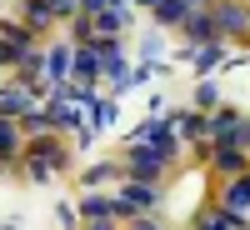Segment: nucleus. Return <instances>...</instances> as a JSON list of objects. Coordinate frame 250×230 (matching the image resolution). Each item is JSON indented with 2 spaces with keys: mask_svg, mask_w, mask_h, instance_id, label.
<instances>
[{
  "mask_svg": "<svg viewBox=\"0 0 250 230\" xmlns=\"http://www.w3.org/2000/svg\"><path fill=\"white\" fill-rule=\"evenodd\" d=\"M75 170V145L60 135V130H35L20 145V175L30 185H50L55 175H70Z\"/></svg>",
  "mask_w": 250,
  "mask_h": 230,
  "instance_id": "nucleus-1",
  "label": "nucleus"
},
{
  "mask_svg": "<svg viewBox=\"0 0 250 230\" xmlns=\"http://www.w3.org/2000/svg\"><path fill=\"white\" fill-rule=\"evenodd\" d=\"M175 165H180V155L175 150H160V145H150V140H125V150H120V170L130 180L165 185V175H170Z\"/></svg>",
  "mask_w": 250,
  "mask_h": 230,
  "instance_id": "nucleus-2",
  "label": "nucleus"
},
{
  "mask_svg": "<svg viewBox=\"0 0 250 230\" xmlns=\"http://www.w3.org/2000/svg\"><path fill=\"white\" fill-rule=\"evenodd\" d=\"M205 140L210 145H240V150H250V115L240 105H220L205 110Z\"/></svg>",
  "mask_w": 250,
  "mask_h": 230,
  "instance_id": "nucleus-3",
  "label": "nucleus"
},
{
  "mask_svg": "<svg viewBox=\"0 0 250 230\" xmlns=\"http://www.w3.org/2000/svg\"><path fill=\"white\" fill-rule=\"evenodd\" d=\"M110 195H115V205H120V220L150 215V210H160V205H165V190H160V185H150V180H130V175H120V180L110 185Z\"/></svg>",
  "mask_w": 250,
  "mask_h": 230,
  "instance_id": "nucleus-4",
  "label": "nucleus"
},
{
  "mask_svg": "<svg viewBox=\"0 0 250 230\" xmlns=\"http://www.w3.org/2000/svg\"><path fill=\"white\" fill-rule=\"evenodd\" d=\"M95 60H100V85L110 95H125V75H130V50H125V40L95 35Z\"/></svg>",
  "mask_w": 250,
  "mask_h": 230,
  "instance_id": "nucleus-5",
  "label": "nucleus"
},
{
  "mask_svg": "<svg viewBox=\"0 0 250 230\" xmlns=\"http://www.w3.org/2000/svg\"><path fill=\"white\" fill-rule=\"evenodd\" d=\"M210 15H215V35L225 45H250V20L240 0H210Z\"/></svg>",
  "mask_w": 250,
  "mask_h": 230,
  "instance_id": "nucleus-6",
  "label": "nucleus"
},
{
  "mask_svg": "<svg viewBox=\"0 0 250 230\" xmlns=\"http://www.w3.org/2000/svg\"><path fill=\"white\" fill-rule=\"evenodd\" d=\"M30 45H40V40H35L25 25H20L15 15H5V20H0V70H15V60L25 55Z\"/></svg>",
  "mask_w": 250,
  "mask_h": 230,
  "instance_id": "nucleus-7",
  "label": "nucleus"
},
{
  "mask_svg": "<svg viewBox=\"0 0 250 230\" xmlns=\"http://www.w3.org/2000/svg\"><path fill=\"white\" fill-rule=\"evenodd\" d=\"M15 20H20L35 40H45L50 30H60V15H55L50 0H20V5H15Z\"/></svg>",
  "mask_w": 250,
  "mask_h": 230,
  "instance_id": "nucleus-8",
  "label": "nucleus"
},
{
  "mask_svg": "<svg viewBox=\"0 0 250 230\" xmlns=\"http://www.w3.org/2000/svg\"><path fill=\"white\" fill-rule=\"evenodd\" d=\"M215 205L250 220V170H240V175H230V180H215Z\"/></svg>",
  "mask_w": 250,
  "mask_h": 230,
  "instance_id": "nucleus-9",
  "label": "nucleus"
},
{
  "mask_svg": "<svg viewBox=\"0 0 250 230\" xmlns=\"http://www.w3.org/2000/svg\"><path fill=\"white\" fill-rule=\"evenodd\" d=\"M40 55H45V90L55 95L70 80V40H40Z\"/></svg>",
  "mask_w": 250,
  "mask_h": 230,
  "instance_id": "nucleus-10",
  "label": "nucleus"
},
{
  "mask_svg": "<svg viewBox=\"0 0 250 230\" xmlns=\"http://www.w3.org/2000/svg\"><path fill=\"white\" fill-rule=\"evenodd\" d=\"M205 170H210V180H230V175L250 170V150H240V145H210Z\"/></svg>",
  "mask_w": 250,
  "mask_h": 230,
  "instance_id": "nucleus-11",
  "label": "nucleus"
},
{
  "mask_svg": "<svg viewBox=\"0 0 250 230\" xmlns=\"http://www.w3.org/2000/svg\"><path fill=\"white\" fill-rule=\"evenodd\" d=\"M165 125H170V135H175L180 145H195V140H205V110H195V105L165 110Z\"/></svg>",
  "mask_w": 250,
  "mask_h": 230,
  "instance_id": "nucleus-12",
  "label": "nucleus"
},
{
  "mask_svg": "<svg viewBox=\"0 0 250 230\" xmlns=\"http://www.w3.org/2000/svg\"><path fill=\"white\" fill-rule=\"evenodd\" d=\"M40 105V95L25 85V80H0V115H10V120H20V115H25V110H35Z\"/></svg>",
  "mask_w": 250,
  "mask_h": 230,
  "instance_id": "nucleus-13",
  "label": "nucleus"
},
{
  "mask_svg": "<svg viewBox=\"0 0 250 230\" xmlns=\"http://www.w3.org/2000/svg\"><path fill=\"white\" fill-rule=\"evenodd\" d=\"M90 20H95V35L125 40V30H130V0H110V5H100Z\"/></svg>",
  "mask_w": 250,
  "mask_h": 230,
  "instance_id": "nucleus-14",
  "label": "nucleus"
},
{
  "mask_svg": "<svg viewBox=\"0 0 250 230\" xmlns=\"http://www.w3.org/2000/svg\"><path fill=\"white\" fill-rule=\"evenodd\" d=\"M20 145H25L20 120L0 115V175H15V170H20Z\"/></svg>",
  "mask_w": 250,
  "mask_h": 230,
  "instance_id": "nucleus-15",
  "label": "nucleus"
},
{
  "mask_svg": "<svg viewBox=\"0 0 250 230\" xmlns=\"http://www.w3.org/2000/svg\"><path fill=\"white\" fill-rule=\"evenodd\" d=\"M185 60H190L195 75H215L225 60H230V45H225V40H205V45H190V50H185Z\"/></svg>",
  "mask_w": 250,
  "mask_h": 230,
  "instance_id": "nucleus-16",
  "label": "nucleus"
},
{
  "mask_svg": "<svg viewBox=\"0 0 250 230\" xmlns=\"http://www.w3.org/2000/svg\"><path fill=\"white\" fill-rule=\"evenodd\" d=\"M75 215H80V220H120V205H115L110 190H80Z\"/></svg>",
  "mask_w": 250,
  "mask_h": 230,
  "instance_id": "nucleus-17",
  "label": "nucleus"
},
{
  "mask_svg": "<svg viewBox=\"0 0 250 230\" xmlns=\"http://www.w3.org/2000/svg\"><path fill=\"white\" fill-rule=\"evenodd\" d=\"M175 30H180V40H185V50H190V45H205V40H220V35H215V15H210V5H205V10H190Z\"/></svg>",
  "mask_w": 250,
  "mask_h": 230,
  "instance_id": "nucleus-18",
  "label": "nucleus"
},
{
  "mask_svg": "<svg viewBox=\"0 0 250 230\" xmlns=\"http://www.w3.org/2000/svg\"><path fill=\"white\" fill-rule=\"evenodd\" d=\"M120 175H125V170H120V155H115V160L105 155V160H95V165L80 170V190H110Z\"/></svg>",
  "mask_w": 250,
  "mask_h": 230,
  "instance_id": "nucleus-19",
  "label": "nucleus"
},
{
  "mask_svg": "<svg viewBox=\"0 0 250 230\" xmlns=\"http://www.w3.org/2000/svg\"><path fill=\"white\" fill-rule=\"evenodd\" d=\"M195 230H250V220L220 210V205L210 200V205H200V210H195Z\"/></svg>",
  "mask_w": 250,
  "mask_h": 230,
  "instance_id": "nucleus-20",
  "label": "nucleus"
},
{
  "mask_svg": "<svg viewBox=\"0 0 250 230\" xmlns=\"http://www.w3.org/2000/svg\"><path fill=\"white\" fill-rule=\"evenodd\" d=\"M140 5L150 10V20H155L160 30H175L180 20L190 15V0H140Z\"/></svg>",
  "mask_w": 250,
  "mask_h": 230,
  "instance_id": "nucleus-21",
  "label": "nucleus"
},
{
  "mask_svg": "<svg viewBox=\"0 0 250 230\" xmlns=\"http://www.w3.org/2000/svg\"><path fill=\"white\" fill-rule=\"evenodd\" d=\"M70 80H95L100 85V60H95V40L70 45Z\"/></svg>",
  "mask_w": 250,
  "mask_h": 230,
  "instance_id": "nucleus-22",
  "label": "nucleus"
},
{
  "mask_svg": "<svg viewBox=\"0 0 250 230\" xmlns=\"http://www.w3.org/2000/svg\"><path fill=\"white\" fill-rule=\"evenodd\" d=\"M115 120H120V105H115V95H95V100H90V130L100 135V130H110Z\"/></svg>",
  "mask_w": 250,
  "mask_h": 230,
  "instance_id": "nucleus-23",
  "label": "nucleus"
},
{
  "mask_svg": "<svg viewBox=\"0 0 250 230\" xmlns=\"http://www.w3.org/2000/svg\"><path fill=\"white\" fill-rule=\"evenodd\" d=\"M220 100H225L220 80H215V75H200V80H195V95H190V105H195V110H215Z\"/></svg>",
  "mask_w": 250,
  "mask_h": 230,
  "instance_id": "nucleus-24",
  "label": "nucleus"
},
{
  "mask_svg": "<svg viewBox=\"0 0 250 230\" xmlns=\"http://www.w3.org/2000/svg\"><path fill=\"white\" fill-rule=\"evenodd\" d=\"M120 230H165V220H160V210H150V215H130V220H120Z\"/></svg>",
  "mask_w": 250,
  "mask_h": 230,
  "instance_id": "nucleus-25",
  "label": "nucleus"
},
{
  "mask_svg": "<svg viewBox=\"0 0 250 230\" xmlns=\"http://www.w3.org/2000/svg\"><path fill=\"white\" fill-rule=\"evenodd\" d=\"M160 55H165V40H160V25H155L150 35L140 40V60H160Z\"/></svg>",
  "mask_w": 250,
  "mask_h": 230,
  "instance_id": "nucleus-26",
  "label": "nucleus"
},
{
  "mask_svg": "<svg viewBox=\"0 0 250 230\" xmlns=\"http://www.w3.org/2000/svg\"><path fill=\"white\" fill-rule=\"evenodd\" d=\"M55 220L65 225V230H75V225H80V215H75V205H55Z\"/></svg>",
  "mask_w": 250,
  "mask_h": 230,
  "instance_id": "nucleus-27",
  "label": "nucleus"
},
{
  "mask_svg": "<svg viewBox=\"0 0 250 230\" xmlns=\"http://www.w3.org/2000/svg\"><path fill=\"white\" fill-rule=\"evenodd\" d=\"M50 5H55V15H60V25H65V20L80 10V0H50Z\"/></svg>",
  "mask_w": 250,
  "mask_h": 230,
  "instance_id": "nucleus-28",
  "label": "nucleus"
},
{
  "mask_svg": "<svg viewBox=\"0 0 250 230\" xmlns=\"http://www.w3.org/2000/svg\"><path fill=\"white\" fill-rule=\"evenodd\" d=\"M75 230H120V220H80Z\"/></svg>",
  "mask_w": 250,
  "mask_h": 230,
  "instance_id": "nucleus-29",
  "label": "nucleus"
},
{
  "mask_svg": "<svg viewBox=\"0 0 250 230\" xmlns=\"http://www.w3.org/2000/svg\"><path fill=\"white\" fill-rule=\"evenodd\" d=\"M245 20H250V0H245Z\"/></svg>",
  "mask_w": 250,
  "mask_h": 230,
  "instance_id": "nucleus-30",
  "label": "nucleus"
}]
</instances>
